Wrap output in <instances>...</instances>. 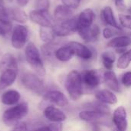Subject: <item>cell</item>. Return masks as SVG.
Here are the masks:
<instances>
[{"label": "cell", "mask_w": 131, "mask_h": 131, "mask_svg": "<svg viewBox=\"0 0 131 131\" xmlns=\"http://www.w3.org/2000/svg\"><path fill=\"white\" fill-rule=\"evenodd\" d=\"M63 125L61 123H52L47 126L37 128L33 131H62Z\"/></svg>", "instance_id": "33"}, {"label": "cell", "mask_w": 131, "mask_h": 131, "mask_svg": "<svg viewBox=\"0 0 131 131\" xmlns=\"http://www.w3.org/2000/svg\"><path fill=\"white\" fill-rule=\"evenodd\" d=\"M11 131H28V127L26 123L19 122L16 125H15Z\"/></svg>", "instance_id": "39"}, {"label": "cell", "mask_w": 131, "mask_h": 131, "mask_svg": "<svg viewBox=\"0 0 131 131\" xmlns=\"http://www.w3.org/2000/svg\"><path fill=\"white\" fill-rule=\"evenodd\" d=\"M113 131H120V130H117V129H114Z\"/></svg>", "instance_id": "44"}, {"label": "cell", "mask_w": 131, "mask_h": 131, "mask_svg": "<svg viewBox=\"0 0 131 131\" xmlns=\"http://www.w3.org/2000/svg\"><path fill=\"white\" fill-rule=\"evenodd\" d=\"M101 17L103 21L108 26L119 30H122L121 26L120 25V24H118V22L116 20L113 9L111 6H106L104 8V9L101 12Z\"/></svg>", "instance_id": "19"}, {"label": "cell", "mask_w": 131, "mask_h": 131, "mask_svg": "<svg viewBox=\"0 0 131 131\" xmlns=\"http://www.w3.org/2000/svg\"><path fill=\"white\" fill-rule=\"evenodd\" d=\"M29 38V30L24 25H16L12 29L11 36V45L15 49L22 48Z\"/></svg>", "instance_id": "5"}, {"label": "cell", "mask_w": 131, "mask_h": 131, "mask_svg": "<svg viewBox=\"0 0 131 131\" xmlns=\"http://www.w3.org/2000/svg\"><path fill=\"white\" fill-rule=\"evenodd\" d=\"M115 4L119 11H124L126 8L124 0H117V1H115Z\"/></svg>", "instance_id": "40"}, {"label": "cell", "mask_w": 131, "mask_h": 131, "mask_svg": "<svg viewBox=\"0 0 131 131\" xmlns=\"http://www.w3.org/2000/svg\"><path fill=\"white\" fill-rule=\"evenodd\" d=\"M54 18L55 21H61L73 17V10L64 5H58L54 11Z\"/></svg>", "instance_id": "20"}, {"label": "cell", "mask_w": 131, "mask_h": 131, "mask_svg": "<svg viewBox=\"0 0 131 131\" xmlns=\"http://www.w3.org/2000/svg\"><path fill=\"white\" fill-rule=\"evenodd\" d=\"M21 81L26 89L36 94H41L45 88L44 83L39 76L31 72L25 73L21 78Z\"/></svg>", "instance_id": "7"}, {"label": "cell", "mask_w": 131, "mask_h": 131, "mask_svg": "<svg viewBox=\"0 0 131 131\" xmlns=\"http://www.w3.org/2000/svg\"><path fill=\"white\" fill-rule=\"evenodd\" d=\"M120 25L126 29L131 31V15L130 14H120L119 15Z\"/></svg>", "instance_id": "32"}, {"label": "cell", "mask_w": 131, "mask_h": 131, "mask_svg": "<svg viewBox=\"0 0 131 131\" xmlns=\"http://www.w3.org/2000/svg\"><path fill=\"white\" fill-rule=\"evenodd\" d=\"M44 100L58 107H66L68 104V99L65 94L58 90H52L47 92L44 95Z\"/></svg>", "instance_id": "13"}, {"label": "cell", "mask_w": 131, "mask_h": 131, "mask_svg": "<svg viewBox=\"0 0 131 131\" xmlns=\"http://www.w3.org/2000/svg\"><path fill=\"white\" fill-rule=\"evenodd\" d=\"M65 88L73 101L79 100L83 95V82L81 74L73 70L70 71L65 79Z\"/></svg>", "instance_id": "2"}, {"label": "cell", "mask_w": 131, "mask_h": 131, "mask_svg": "<svg viewBox=\"0 0 131 131\" xmlns=\"http://www.w3.org/2000/svg\"><path fill=\"white\" fill-rule=\"evenodd\" d=\"M28 18L40 27L53 28L55 24L54 18L49 13L48 10H32L29 12Z\"/></svg>", "instance_id": "6"}, {"label": "cell", "mask_w": 131, "mask_h": 131, "mask_svg": "<svg viewBox=\"0 0 131 131\" xmlns=\"http://www.w3.org/2000/svg\"><path fill=\"white\" fill-rule=\"evenodd\" d=\"M8 1H10V2H12V0H8Z\"/></svg>", "instance_id": "45"}, {"label": "cell", "mask_w": 131, "mask_h": 131, "mask_svg": "<svg viewBox=\"0 0 131 131\" xmlns=\"http://www.w3.org/2000/svg\"><path fill=\"white\" fill-rule=\"evenodd\" d=\"M28 106L25 103L17 104L5 110L2 114L3 123L7 126H15L27 116Z\"/></svg>", "instance_id": "3"}, {"label": "cell", "mask_w": 131, "mask_h": 131, "mask_svg": "<svg viewBox=\"0 0 131 131\" xmlns=\"http://www.w3.org/2000/svg\"><path fill=\"white\" fill-rule=\"evenodd\" d=\"M25 56L26 61L39 77L46 74V70L43 64L40 51L33 42H28L25 46Z\"/></svg>", "instance_id": "1"}, {"label": "cell", "mask_w": 131, "mask_h": 131, "mask_svg": "<svg viewBox=\"0 0 131 131\" xmlns=\"http://www.w3.org/2000/svg\"><path fill=\"white\" fill-rule=\"evenodd\" d=\"M121 32H122V30H119V29L108 26V27H106L104 28L102 34L105 39H111V38H114V36L121 35L120 34Z\"/></svg>", "instance_id": "31"}, {"label": "cell", "mask_w": 131, "mask_h": 131, "mask_svg": "<svg viewBox=\"0 0 131 131\" xmlns=\"http://www.w3.org/2000/svg\"><path fill=\"white\" fill-rule=\"evenodd\" d=\"M96 15L90 8L84 9L78 17V31L87 30L94 25Z\"/></svg>", "instance_id": "8"}, {"label": "cell", "mask_w": 131, "mask_h": 131, "mask_svg": "<svg viewBox=\"0 0 131 131\" xmlns=\"http://www.w3.org/2000/svg\"><path fill=\"white\" fill-rule=\"evenodd\" d=\"M96 99L105 104H115L117 103V96L110 90L107 89H102L99 90L95 93Z\"/></svg>", "instance_id": "17"}, {"label": "cell", "mask_w": 131, "mask_h": 131, "mask_svg": "<svg viewBox=\"0 0 131 131\" xmlns=\"http://www.w3.org/2000/svg\"><path fill=\"white\" fill-rule=\"evenodd\" d=\"M45 117L52 123H61L67 119L66 114L61 109L54 106H47L43 111Z\"/></svg>", "instance_id": "12"}, {"label": "cell", "mask_w": 131, "mask_h": 131, "mask_svg": "<svg viewBox=\"0 0 131 131\" xmlns=\"http://www.w3.org/2000/svg\"><path fill=\"white\" fill-rule=\"evenodd\" d=\"M71 49L74 55L84 60H90L93 57L92 51L85 45L78 41H70L67 44Z\"/></svg>", "instance_id": "11"}, {"label": "cell", "mask_w": 131, "mask_h": 131, "mask_svg": "<svg viewBox=\"0 0 131 131\" xmlns=\"http://www.w3.org/2000/svg\"><path fill=\"white\" fill-rule=\"evenodd\" d=\"M18 62L15 57L10 54L6 53L2 56L0 58V73L8 70V69H15L18 70Z\"/></svg>", "instance_id": "18"}, {"label": "cell", "mask_w": 131, "mask_h": 131, "mask_svg": "<svg viewBox=\"0 0 131 131\" xmlns=\"http://www.w3.org/2000/svg\"><path fill=\"white\" fill-rule=\"evenodd\" d=\"M107 47L117 48H127L131 45V37L125 35H121L111 38L107 44Z\"/></svg>", "instance_id": "21"}, {"label": "cell", "mask_w": 131, "mask_h": 131, "mask_svg": "<svg viewBox=\"0 0 131 131\" xmlns=\"http://www.w3.org/2000/svg\"><path fill=\"white\" fill-rule=\"evenodd\" d=\"M59 47H58V45L54 44V42H52V43H47V44H44L41 46V51H42V53H43L45 57L50 58L52 55L54 56L55 51Z\"/></svg>", "instance_id": "30"}, {"label": "cell", "mask_w": 131, "mask_h": 131, "mask_svg": "<svg viewBox=\"0 0 131 131\" xmlns=\"http://www.w3.org/2000/svg\"><path fill=\"white\" fill-rule=\"evenodd\" d=\"M0 22L4 24H11V19L8 16V10L4 6L2 0H0Z\"/></svg>", "instance_id": "34"}, {"label": "cell", "mask_w": 131, "mask_h": 131, "mask_svg": "<svg viewBox=\"0 0 131 131\" xmlns=\"http://www.w3.org/2000/svg\"><path fill=\"white\" fill-rule=\"evenodd\" d=\"M74 56V54L70 47L66 44L63 46L59 47L54 53V57L57 60L61 62L69 61Z\"/></svg>", "instance_id": "25"}, {"label": "cell", "mask_w": 131, "mask_h": 131, "mask_svg": "<svg viewBox=\"0 0 131 131\" xmlns=\"http://www.w3.org/2000/svg\"><path fill=\"white\" fill-rule=\"evenodd\" d=\"M12 29V24H4L0 22V36L5 37Z\"/></svg>", "instance_id": "38"}, {"label": "cell", "mask_w": 131, "mask_h": 131, "mask_svg": "<svg viewBox=\"0 0 131 131\" xmlns=\"http://www.w3.org/2000/svg\"><path fill=\"white\" fill-rule=\"evenodd\" d=\"M112 121L117 130L120 131L127 130L128 127L127 114L124 107L121 106L114 110Z\"/></svg>", "instance_id": "9"}, {"label": "cell", "mask_w": 131, "mask_h": 131, "mask_svg": "<svg viewBox=\"0 0 131 131\" xmlns=\"http://www.w3.org/2000/svg\"><path fill=\"white\" fill-rule=\"evenodd\" d=\"M81 75L83 84L89 89H94L101 84V78L96 70H85L81 74Z\"/></svg>", "instance_id": "10"}, {"label": "cell", "mask_w": 131, "mask_h": 131, "mask_svg": "<svg viewBox=\"0 0 131 131\" xmlns=\"http://www.w3.org/2000/svg\"><path fill=\"white\" fill-rule=\"evenodd\" d=\"M104 81L107 88H109L111 91L115 92H119L121 91L119 81L117 79V75L112 71H107L104 74Z\"/></svg>", "instance_id": "22"}, {"label": "cell", "mask_w": 131, "mask_h": 131, "mask_svg": "<svg viewBox=\"0 0 131 131\" xmlns=\"http://www.w3.org/2000/svg\"><path fill=\"white\" fill-rule=\"evenodd\" d=\"M131 63V48L122 54L117 60V67L120 69L127 68Z\"/></svg>", "instance_id": "28"}, {"label": "cell", "mask_w": 131, "mask_h": 131, "mask_svg": "<svg viewBox=\"0 0 131 131\" xmlns=\"http://www.w3.org/2000/svg\"><path fill=\"white\" fill-rule=\"evenodd\" d=\"M127 11H128L129 14H130V15H131V7H130V8H128V10H127Z\"/></svg>", "instance_id": "43"}, {"label": "cell", "mask_w": 131, "mask_h": 131, "mask_svg": "<svg viewBox=\"0 0 131 131\" xmlns=\"http://www.w3.org/2000/svg\"><path fill=\"white\" fill-rule=\"evenodd\" d=\"M50 6L49 0H35V9L48 10Z\"/></svg>", "instance_id": "35"}, {"label": "cell", "mask_w": 131, "mask_h": 131, "mask_svg": "<svg viewBox=\"0 0 131 131\" xmlns=\"http://www.w3.org/2000/svg\"><path fill=\"white\" fill-rule=\"evenodd\" d=\"M121 82L123 85L126 88L131 87V71H127L124 73L121 78Z\"/></svg>", "instance_id": "37"}, {"label": "cell", "mask_w": 131, "mask_h": 131, "mask_svg": "<svg viewBox=\"0 0 131 131\" xmlns=\"http://www.w3.org/2000/svg\"><path fill=\"white\" fill-rule=\"evenodd\" d=\"M52 28L57 37H66L72 35L78 31V18L73 16L61 21H55Z\"/></svg>", "instance_id": "4"}, {"label": "cell", "mask_w": 131, "mask_h": 131, "mask_svg": "<svg viewBox=\"0 0 131 131\" xmlns=\"http://www.w3.org/2000/svg\"><path fill=\"white\" fill-rule=\"evenodd\" d=\"M18 75V70L8 69L0 73V90H4L12 86L15 81Z\"/></svg>", "instance_id": "14"}, {"label": "cell", "mask_w": 131, "mask_h": 131, "mask_svg": "<svg viewBox=\"0 0 131 131\" xmlns=\"http://www.w3.org/2000/svg\"><path fill=\"white\" fill-rule=\"evenodd\" d=\"M8 13L11 20H13L21 24L26 23L28 19V15L25 13V11H23L20 8H10L8 9Z\"/></svg>", "instance_id": "24"}, {"label": "cell", "mask_w": 131, "mask_h": 131, "mask_svg": "<svg viewBox=\"0 0 131 131\" xmlns=\"http://www.w3.org/2000/svg\"><path fill=\"white\" fill-rule=\"evenodd\" d=\"M29 1H30V0H16L18 5L19 6H21V7H25V6H26V5L28 4Z\"/></svg>", "instance_id": "41"}, {"label": "cell", "mask_w": 131, "mask_h": 131, "mask_svg": "<svg viewBox=\"0 0 131 131\" xmlns=\"http://www.w3.org/2000/svg\"><path fill=\"white\" fill-rule=\"evenodd\" d=\"M93 131H99V128H98V127L97 126H95L94 127V130Z\"/></svg>", "instance_id": "42"}, {"label": "cell", "mask_w": 131, "mask_h": 131, "mask_svg": "<svg viewBox=\"0 0 131 131\" xmlns=\"http://www.w3.org/2000/svg\"><path fill=\"white\" fill-rule=\"evenodd\" d=\"M88 107L91 108V110L101 112V113L107 114V115H108L110 114V111H111L110 108L107 106V104L101 103L100 101L89 103V104H88Z\"/></svg>", "instance_id": "29"}, {"label": "cell", "mask_w": 131, "mask_h": 131, "mask_svg": "<svg viewBox=\"0 0 131 131\" xmlns=\"http://www.w3.org/2000/svg\"><path fill=\"white\" fill-rule=\"evenodd\" d=\"M39 37L40 39L45 43H52L54 42L55 37H57L54 32L52 28H44L40 27L39 29Z\"/></svg>", "instance_id": "26"}, {"label": "cell", "mask_w": 131, "mask_h": 131, "mask_svg": "<svg viewBox=\"0 0 131 131\" xmlns=\"http://www.w3.org/2000/svg\"><path fill=\"white\" fill-rule=\"evenodd\" d=\"M116 61V55L112 51H105L101 54V61L107 71H111Z\"/></svg>", "instance_id": "27"}, {"label": "cell", "mask_w": 131, "mask_h": 131, "mask_svg": "<svg viewBox=\"0 0 131 131\" xmlns=\"http://www.w3.org/2000/svg\"><path fill=\"white\" fill-rule=\"evenodd\" d=\"M115 1H117V0H115Z\"/></svg>", "instance_id": "46"}, {"label": "cell", "mask_w": 131, "mask_h": 131, "mask_svg": "<svg viewBox=\"0 0 131 131\" xmlns=\"http://www.w3.org/2000/svg\"><path fill=\"white\" fill-rule=\"evenodd\" d=\"M21 98V94L15 90H8L1 96V101L3 104L12 106L16 104Z\"/></svg>", "instance_id": "23"}, {"label": "cell", "mask_w": 131, "mask_h": 131, "mask_svg": "<svg viewBox=\"0 0 131 131\" xmlns=\"http://www.w3.org/2000/svg\"><path fill=\"white\" fill-rule=\"evenodd\" d=\"M0 91H1V90H0Z\"/></svg>", "instance_id": "47"}, {"label": "cell", "mask_w": 131, "mask_h": 131, "mask_svg": "<svg viewBox=\"0 0 131 131\" xmlns=\"http://www.w3.org/2000/svg\"><path fill=\"white\" fill-rule=\"evenodd\" d=\"M81 38L87 43L88 42H95L97 41L100 33H101V29L97 25L94 24L91 28H89L87 30L84 31H78Z\"/></svg>", "instance_id": "15"}, {"label": "cell", "mask_w": 131, "mask_h": 131, "mask_svg": "<svg viewBox=\"0 0 131 131\" xmlns=\"http://www.w3.org/2000/svg\"><path fill=\"white\" fill-rule=\"evenodd\" d=\"M107 115L93 110H85L79 112L78 117L84 121L90 123H96L101 120L104 119Z\"/></svg>", "instance_id": "16"}, {"label": "cell", "mask_w": 131, "mask_h": 131, "mask_svg": "<svg viewBox=\"0 0 131 131\" xmlns=\"http://www.w3.org/2000/svg\"><path fill=\"white\" fill-rule=\"evenodd\" d=\"M61 1L63 5L74 10L79 7L81 0H61Z\"/></svg>", "instance_id": "36"}]
</instances>
